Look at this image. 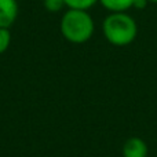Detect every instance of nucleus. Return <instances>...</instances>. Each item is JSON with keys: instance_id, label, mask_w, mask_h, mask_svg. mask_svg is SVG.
Listing matches in <instances>:
<instances>
[{"instance_id": "obj_1", "label": "nucleus", "mask_w": 157, "mask_h": 157, "mask_svg": "<svg viewBox=\"0 0 157 157\" xmlns=\"http://www.w3.org/2000/svg\"><path fill=\"white\" fill-rule=\"evenodd\" d=\"M103 36L110 44L117 47L128 46L138 35L136 22L125 13H112L105 18L102 25Z\"/></svg>"}, {"instance_id": "obj_2", "label": "nucleus", "mask_w": 157, "mask_h": 157, "mask_svg": "<svg viewBox=\"0 0 157 157\" xmlns=\"http://www.w3.org/2000/svg\"><path fill=\"white\" fill-rule=\"evenodd\" d=\"M61 33L75 44L86 43L94 35V19L86 10L69 8L61 18Z\"/></svg>"}, {"instance_id": "obj_3", "label": "nucleus", "mask_w": 157, "mask_h": 157, "mask_svg": "<svg viewBox=\"0 0 157 157\" xmlns=\"http://www.w3.org/2000/svg\"><path fill=\"white\" fill-rule=\"evenodd\" d=\"M18 17L17 0H0V28L10 29Z\"/></svg>"}, {"instance_id": "obj_4", "label": "nucleus", "mask_w": 157, "mask_h": 157, "mask_svg": "<svg viewBox=\"0 0 157 157\" xmlns=\"http://www.w3.org/2000/svg\"><path fill=\"white\" fill-rule=\"evenodd\" d=\"M123 156L124 157H146L147 145L144 139L132 136L128 138L123 145Z\"/></svg>"}, {"instance_id": "obj_5", "label": "nucleus", "mask_w": 157, "mask_h": 157, "mask_svg": "<svg viewBox=\"0 0 157 157\" xmlns=\"http://www.w3.org/2000/svg\"><path fill=\"white\" fill-rule=\"evenodd\" d=\"M99 3L112 13H124L132 7L134 0H99Z\"/></svg>"}, {"instance_id": "obj_6", "label": "nucleus", "mask_w": 157, "mask_h": 157, "mask_svg": "<svg viewBox=\"0 0 157 157\" xmlns=\"http://www.w3.org/2000/svg\"><path fill=\"white\" fill-rule=\"evenodd\" d=\"M99 0H65L66 7L73 8V10H88Z\"/></svg>"}, {"instance_id": "obj_7", "label": "nucleus", "mask_w": 157, "mask_h": 157, "mask_svg": "<svg viewBox=\"0 0 157 157\" xmlns=\"http://www.w3.org/2000/svg\"><path fill=\"white\" fill-rule=\"evenodd\" d=\"M44 8L50 13H59L65 7V0H43Z\"/></svg>"}, {"instance_id": "obj_8", "label": "nucleus", "mask_w": 157, "mask_h": 157, "mask_svg": "<svg viewBox=\"0 0 157 157\" xmlns=\"http://www.w3.org/2000/svg\"><path fill=\"white\" fill-rule=\"evenodd\" d=\"M11 43V35L10 30L6 28H0V54L7 51V48L10 47Z\"/></svg>"}, {"instance_id": "obj_9", "label": "nucleus", "mask_w": 157, "mask_h": 157, "mask_svg": "<svg viewBox=\"0 0 157 157\" xmlns=\"http://www.w3.org/2000/svg\"><path fill=\"white\" fill-rule=\"evenodd\" d=\"M149 4V0H134L132 7L136 8V10H145Z\"/></svg>"}, {"instance_id": "obj_10", "label": "nucleus", "mask_w": 157, "mask_h": 157, "mask_svg": "<svg viewBox=\"0 0 157 157\" xmlns=\"http://www.w3.org/2000/svg\"><path fill=\"white\" fill-rule=\"evenodd\" d=\"M149 3H153V4H157V0H149Z\"/></svg>"}]
</instances>
